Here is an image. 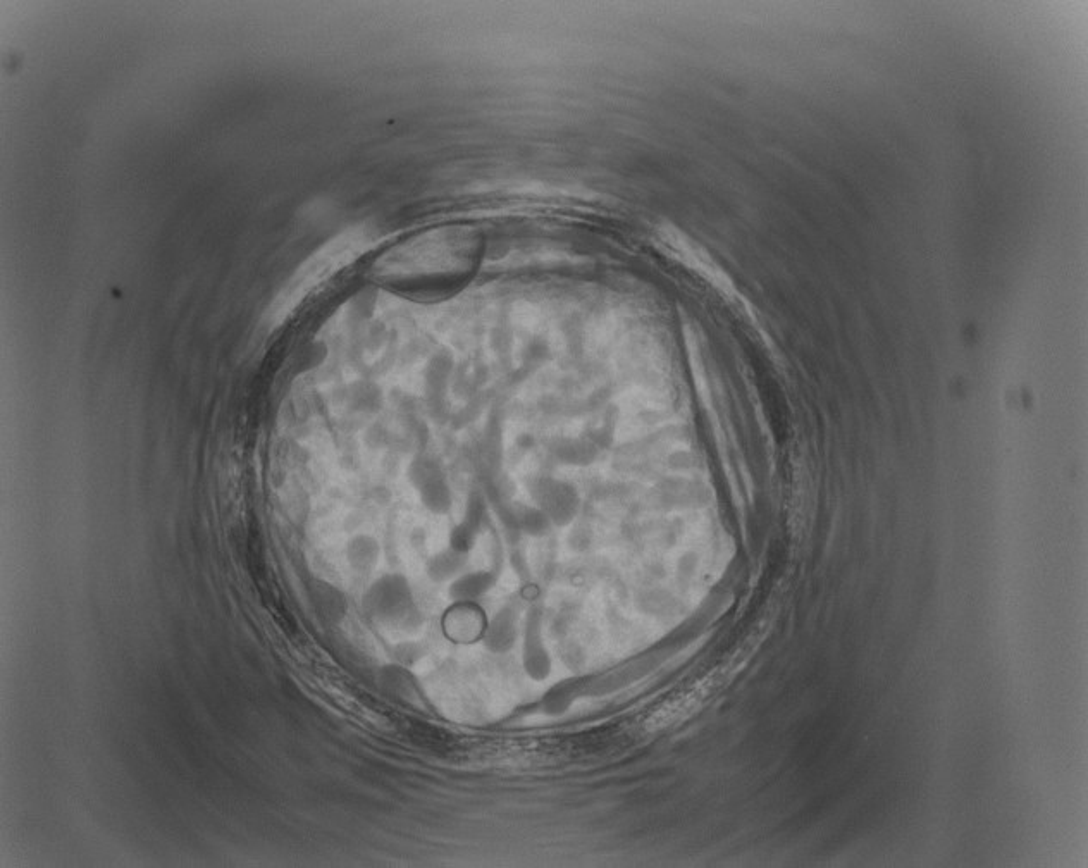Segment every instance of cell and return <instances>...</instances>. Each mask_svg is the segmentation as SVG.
Returning a JSON list of instances; mask_svg holds the SVG:
<instances>
[{"label": "cell", "instance_id": "cell-1", "mask_svg": "<svg viewBox=\"0 0 1088 868\" xmlns=\"http://www.w3.org/2000/svg\"><path fill=\"white\" fill-rule=\"evenodd\" d=\"M367 607L374 619L391 627H410L417 624V610L408 584L402 577L390 576L372 586L367 596Z\"/></svg>", "mask_w": 1088, "mask_h": 868}, {"label": "cell", "instance_id": "cell-3", "mask_svg": "<svg viewBox=\"0 0 1088 868\" xmlns=\"http://www.w3.org/2000/svg\"><path fill=\"white\" fill-rule=\"evenodd\" d=\"M348 557L352 562L355 569L365 571V569H371L372 565L376 564V558H378V546L376 541L369 540V538H357L350 543L348 548Z\"/></svg>", "mask_w": 1088, "mask_h": 868}, {"label": "cell", "instance_id": "cell-4", "mask_svg": "<svg viewBox=\"0 0 1088 868\" xmlns=\"http://www.w3.org/2000/svg\"><path fill=\"white\" fill-rule=\"evenodd\" d=\"M458 569V555L457 553H441L431 560L429 565V574L436 579H448L453 576Z\"/></svg>", "mask_w": 1088, "mask_h": 868}, {"label": "cell", "instance_id": "cell-2", "mask_svg": "<svg viewBox=\"0 0 1088 868\" xmlns=\"http://www.w3.org/2000/svg\"><path fill=\"white\" fill-rule=\"evenodd\" d=\"M364 245V240L357 235L341 236L338 240H334L328 248H324L321 254H317L316 259L303 267L302 273L298 274V278L295 279V283L290 286L288 290V297L283 298L279 302V309L276 310V314H285L288 312V307L295 304L300 300V295L309 290V286L316 285V281L321 279L322 274H328L333 271L334 266H340L341 262L348 261L350 255L357 248Z\"/></svg>", "mask_w": 1088, "mask_h": 868}]
</instances>
